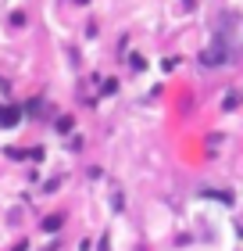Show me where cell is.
I'll return each instance as SVG.
<instances>
[{"instance_id": "6da1fadb", "label": "cell", "mask_w": 243, "mask_h": 251, "mask_svg": "<svg viewBox=\"0 0 243 251\" xmlns=\"http://www.w3.org/2000/svg\"><path fill=\"white\" fill-rule=\"evenodd\" d=\"M225 58H229V50H225L222 40H215L211 47L204 50V65H225Z\"/></svg>"}, {"instance_id": "3957f363", "label": "cell", "mask_w": 243, "mask_h": 251, "mask_svg": "<svg viewBox=\"0 0 243 251\" xmlns=\"http://www.w3.org/2000/svg\"><path fill=\"white\" fill-rule=\"evenodd\" d=\"M79 4H86V0H79Z\"/></svg>"}, {"instance_id": "7a4b0ae2", "label": "cell", "mask_w": 243, "mask_h": 251, "mask_svg": "<svg viewBox=\"0 0 243 251\" xmlns=\"http://www.w3.org/2000/svg\"><path fill=\"white\" fill-rule=\"evenodd\" d=\"M18 122H22V111L15 104H0V126H7V129H11V126H18Z\"/></svg>"}]
</instances>
